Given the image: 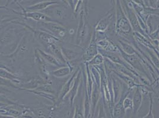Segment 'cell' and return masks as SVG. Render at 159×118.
Listing matches in <instances>:
<instances>
[{
	"label": "cell",
	"mask_w": 159,
	"mask_h": 118,
	"mask_svg": "<svg viewBox=\"0 0 159 118\" xmlns=\"http://www.w3.org/2000/svg\"><path fill=\"white\" fill-rule=\"evenodd\" d=\"M35 26H30L34 28L47 32L60 40L66 37L68 34V29L64 24L57 22H34Z\"/></svg>",
	"instance_id": "cell-1"
},
{
	"label": "cell",
	"mask_w": 159,
	"mask_h": 118,
	"mask_svg": "<svg viewBox=\"0 0 159 118\" xmlns=\"http://www.w3.org/2000/svg\"><path fill=\"white\" fill-rule=\"evenodd\" d=\"M115 27L116 33L122 37L124 39H134L133 28L129 20L120 7L118 8L116 11V20Z\"/></svg>",
	"instance_id": "cell-2"
},
{
	"label": "cell",
	"mask_w": 159,
	"mask_h": 118,
	"mask_svg": "<svg viewBox=\"0 0 159 118\" xmlns=\"http://www.w3.org/2000/svg\"><path fill=\"white\" fill-rule=\"evenodd\" d=\"M40 12L45 14L55 22L62 24L63 22L68 19L69 16L68 8L60 3L51 5Z\"/></svg>",
	"instance_id": "cell-3"
},
{
	"label": "cell",
	"mask_w": 159,
	"mask_h": 118,
	"mask_svg": "<svg viewBox=\"0 0 159 118\" xmlns=\"http://www.w3.org/2000/svg\"><path fill=\"white\" fill-rule=\"evenodd\" d=\"M118 48H119V53L121 57L129 66H131L135 71L137 70L139 72L144 74V76H147V78H148V74L144 67V65H143L141 60H139V54H127L122 51V50L119 48V46H118Z\"/></svg>",
	"instance_id": "cell-4"
},
{
	"label": "cell",
	"mask_w": 159,
	"mask_h": 118,
	"mask_svg": "<svg viewBox=\"0 0 159 118\" xmlns=\"http://www.w3.org/2000/svg\"><path fill=\"white\" fill-rule=\"evenodd\" d=\"M96 33H94L92 37L90 43L81 54V59L85 63L89 62L98 53V48L96 44Z\"/></svg>",
	"instance_id": "cell-5"
},
{
	"label": "cell",
	"mask_w": 159,
	"mask_h": 118,
	"mask_svg": "<svg viewBox=\"0 0 159 118\" xmlns=\"http://www.w3.org/2000/svg\"><path fill=\"white\" fill-rule=\"evenodd\" d=\"M79 72V70H77L73 73V74L71 75V76L68 79V80L65 83V84L62 86V87L60 92V93L57 96V101L55 103V105H57V106H58V105H60V103H61V102L66 98V95L71 91L73 85H74L75 78H76Z\"/></svg>",
	"instance_id": "cell-6"
},
{
	"label": "cell",
	"mask_w": 159,
	"mask_h": 118,
	"mask_svg": "<svg viewBox=\"0 0 159 118\" xmlns=\"http://www.w3.org/2000/svg\"><path fill=\"white\" fill-rule=\"evenodd\" d=\"M56 105L31 108L36 118H56Z\"/></svg>",
	"instance_id": "cell-7"
},
{
	"label": "cell",
	"mask_w": 159,
	"mask_h": 118,
	"mask_svg": "<svg viewBox=\"0 0 159 118\" xmlns=\"http://www.w3.org/2000/svg\"><path fill=\"white\" fill-rule=\"evenodd\" d=\"M47 83L44 79L40 76H33L31 79H29L25 82H23L19 86V89L25 91H33L44 83Z\"/></svg>",
	"instance_id": "cell-8"
},
{
	"label": "cell",
	"mask_w": 159,
	"mask_h": 118,
	"mask_svg": "<svg viewBox=\"0 0 159 118\" xmlns=\"http://www.w3.org/2000/svg\"><path fill=\"white\" fill-rule=\"evenodd\" d=\"M132 99L133 104L132 118H135L138 114L143 102V93L141 91L139 86L135 87Z\"/></svg>",
	"instance_id": "cell-9"
},
{
	"label": "cell",
	"mask_w": 159,
	"mask_h": 118,
	"mask_svg": "<svg viewBox=\"0 0 159 118\" xmlns=\"http://www.w3.org/2000/svg\"><path fill=\"white\" fill-rule=\"evenodd\" d=\"M19 15L24 19H27L32 20L34 22H51L54 21L48 17L45 14L39 11H33V12H19Z\"/></svg>",
	"instance_id": "cell-10"
},
{
	"label": "cell",
	"mask_w": 159,
	"mask_h": 118,
	"mask_svg": "<svg viewBox=\"0 0 159 118\" xmlns=\"http://www.w3.org/2000/svg\"><path fill=\"white\" fill-rule=\"evenodd\" d=\"M114 15V14H108L103 19H100L95 27V32L103 33L107 31V28L111 24Z\"/></svg>",
	"instance_id": "cell-11"
},
{
	"label": "cell",
	"mask_w": 159,
	"mask_h": 118,
	"mask_svg": "<svg viewBox=\"0 0 159 118\" xmlns=\"http://www.w3.org/2000/svg\"><path fill=\"white\" fill-rule=\"evenodd\" d=\"M57 1H41L37 3H35L32 5L27 6L25 8L24 12H33V11H42L46 9L47 8L49 7L51 5L58 4Z\"/></svg>",
	"instance_id": "cell-12"
},
{
	"label": "cell",
	"mask_w": 159,
	"mask_h": 118,
	"mask_svg": "<svg viewBox=\"0 0 159 118\" xmlns=\"http://www.w3.org/2000/svg\"><path fill=\"white\" fill-rule=\"evenodd\" d=\"M88 26L85 24L83 18L81 19L80 22L79 26L77 30V44L81 46L84 43L86 42L87 35H88Z\"/></svg>",
	"instance_id": "cell-13"
},
{
	"label": "cell",
	"mask_w": 159,
	"mask_h": 118,
	"mask_svg": "<svg viewBox=\"0 0 159 118\" xmlns=\"http://www.w3.org/2000/svg\"><path fill=\"white\" fill-rule=\"evenodd\" d=\"M36 50L39 53L40 56H41V57L43 59L44 61L49 65H51V66H52L55 67H58V68L61 67V66H65V65L61 64L57 59H56L52 54H51L50 53H48L47 52H45V50L39 48H36Z\"/></svg>",
	"instance_id": "cell-14"
},
{
	"label": "cell",
	"mask_w": 159,
	"mask_h": 118,
	"mask_svg": "<svg viewBox=\"0 0 159 118\" xmlns=\"http://www.w3.org/2000/svg\"><path fill=\"white\" fill-rule=\"evenodd\" d=\"M73 67L70 63L66 66H61L55 70L51 71L50 74L52 76L56 78H65L73 73Z\"/></svg>",
	"instance_id": "cell-15"
},
{
	"label": "cell",
	"mask_w": 159,
	"mask_h": 118,
	"mask_svg": "<svg viewBox=\"0 0 159 118\" xmlns=\"http://www.w3.org/2000/svg\"><path fill=\"white\" fill-rule=\"evenodd\" d=\"M148 35L159 29V15L150 14L148 16L146 21Z\"/></svg>",
	"instance_id": "cell-16"
},
{
	"label": "cell",
	"mask_w": 159,
	"mask_h": 118,
	"mask_svg": "<svg viewBox=\"0 0 159 118\" xmlns=\"http://www.w3.org/2000/svg\"><path fill=\"white\" fill-rule=\"evenodd\" d=\"M61 49L63 56L68 63H70L71 61H74L79 58L80 55H81L79 53L76 52L75 50L72 48L66 47L64 46H61Z\"/></svg>",
	"instance_id": "cell-17"
},
{
	"label": "cell",
	"mask_w": 159,
	"mask_h": 118,
	"mask_svg": "<svg viewBox=\"0 0 159 118\" xmlns=\"http://www.w3.org/2000/svg\"><path fill=\"white\" fill-rule=\"evenodd\" d=\"M119 48L122 50V52L126 53L127 54H139L136 51V49L134 47V46L131 45L128 42L125 41L124 40H119Z\"/></svg>",
	"instance_id": "cell-18"
},
{
	"label": "cell",
	"mask_w": 159,
	"mask_h": 118,
	"mask_svg": "<svg viewBox=\"0 0 159 118\" xmlns=\"http://www.w3.org/2000/svg\"><path fill=\"white\" fill-rule=\"evenodd\" d=\"M33 91H38V92H44V93H48V94L53 95H55V96L57 94V92H55V89H53L52 82H47V83H45L40 86L38 87H37L36 89H35L34 90H33Z\"/></svg>",
	"instance_id": "cell-19"
},
{
	"label": "cell",
	"mask_w": 159,
	"mask_h": 118,
	"mask_svg": "<svg viewBox=\"0 0 159 118\" xmlns=\"http://www.w3.org/2000/svg\"><path fill=\"white\" fill-rule=\"evenodd\" d=\"M96 111H97V116L95 118H107L105 107L102 98H100L97 105Z\"/></svg>",
	"instance_id": "cell-20"
},
{
	"label": "cell",
	"mask_w": 159,
	"mask_h": 118,
	"mask_svg": "<svg viewBox=\"0 0 159 118\" xmlns=\"http://www.w3.org/2000/svg\"><path fill=\"white\" fill-rule=\"evenodd\" d=\"M104 57L98 53L93 59L86 63L88 66H99L103 65L104 64Z\"/></svg>",
	"instance_id": "cell-21"
},
{
	"label": "cell",
	"mask_w": 159,
	"mask_h": 118,
	"mask_svg": "<svg viewBox=\"0 0 159 118\" xmlns=\"http://www.w3.org/2000/svg\"><path fill=\"white\" fill-rule=\"evenodd\" d=\"M129 93L124 98L123 101H122L123 107L125 111L128 110H130L132 111V110H133V99H132V98L129 97Z\"/></svg>",
	"instance_id": "cell-22"
},
{
	"label": "cell",
	"mask_w": 159,
	"mask_h": 118,
	"mask_svg": "<svg viewBox=\"0 0 159 118\" xmlns=\"http://www.w3.org/2000/svg\"><path fill=\"white\" fill-rule=\"evenodd\" d=\"M149 96V99H150V106H149V109L148 112L147 113L145 116H144L143 118H154V115L152 113V107H153V97H152V92H150L148 93Z\"/></svg>",
	"instance_id": "cell-23"
},
{
	"label": "cell",
	"mask_w": 159,
	"mask_h": 118,
	"mask_svg": "<svg viewBox=\"0 0 159 118\" xmlns=\"http://www.w3.org/2000/svg\"><path fill=\"white\" fill-rule=\"evenodd\" d=\"M81 109L78 106H76L74 109V113L73 115V118H84V113H83Z\"/></svg>",
	"instance_id": "cell-24"
},
{
	"label": "cell",
	"mask_w": 159,
	"mask_h": 118,
	"mask_svg": "<svg viewBox=\"0 0 159 118\" xmlns=\"http://www.w3.org/2000/svg\"><path fill=\"white\" fill-rule=\"evenodd\" d=\"M148 4L151 8L158 9L159 0H148Z\"/></svg>",
	"instance_id": "cell-25"
},
{
	"label": "cell",
	"mask_w": 159,
	"mask_h": 118,
	"mask_svg": "<svg viewBox=\"0 0 159 118\" xmlns=\"http://www.w3.org/2000/svg\"><path fill=\"white\" fill-rule=\"evenodd\" d=\"M159 29L155 30L152 33L149 34L151 40H159Z\"/></svg>",
	"instance_id": "cell-26"
},
{
	"label": "cell",
	"mask_w": 159,
	"mask_h": 118,
	"mask_svg": "<svg viewBox=\"0 0 159 118\" xmlns=\"http://www.w3.org/2000/svg\"><path fill=\"white\" fill-rule=\"evenodd\" d=\"M25 0H16V6H18V7H20L21 11H23L24 10V7L21 6V4Z\"/></svg>",
	"instance_id": "cell-27"
},
{
	"label": "cell",
	"mask_w": 159,
	"mask_h": 118,
	"mask_svg": "<svg viewBox=\"0 0 159 118\" xmlns=\"http://www.w3.org/2000/svg\"><path fill=\"white\" fill-rule=\"evenodd\" d=\"M61 1H62V3L64 2V4H66V5H68V1H67V0H60Z\"/></svg>",
	"instance_id": "cell-28"
},
{
	"label": "cell",
	"mask_w": 159,
	"mask_h": 118,
	"mask_svg": "<svg viewBox=\"0 0 159 118\" xmlns=\"http://www.w3.org/2000/svg\"><path fill=\"white\" fill-rule=\"evenodd\" d=\"M7 1V3H8L9 2V1H13V2H14V4H15V5H16V0H6Z\"/></svg>",
	"instance_id": "cell-29"
}]
</instances>
